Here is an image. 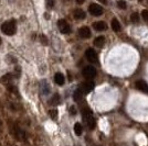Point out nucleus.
Here are the masks:
<instances>
[{"label": "nucleus", "instance_id": "7ed1b4c3", "mask_svg": "<svg viewBox=\"0 0 148 146\" xmlns=\"http://www.w3.org/2000/svg\"><path fill=\"white\" fill-rule=\"evenodd\" d=\"M82 74H83V76L86 79H92V78H94V77L96 76L97 71L95 69V67H93V66H86L82 70Z\"/></svg>", "mask_w": 148, "mask_h": 146}, {"label": "nucleus", "instance_id": "f03ea898", "mask_svg": "<svg viewBox=\"0 0 148 146\" xmlns=\"http://www.w3.org/2000/svg\"><path fill=\"white\" fill-rule=\"evenodd\" d=\"M82 117L84 119L85 123L87 124L90 130H93L95 127V119L93 117V113L89 108L82 109Z\"/></svg>", "mask_w": 148, "mask_h": 146}, {"label": "nucleus", "instance_id": "cd10ccee", "mask_svg": "<svg viewBox=\"0 0 148 146\" xmlns=\"http://www.w3.org/2000/svg\"><path fill=\"white\" fill-rule=\"evenodd\" d=\"M99 2H101V3H103V5H106V3H107V1H106V0H99Z\"/></svg>", "mask_w": 148, "mask_h": 146}, {"label": "nucleus", "instance_id": "6ab92c4d", "mask_svg": "<svg viewBox=\"0 0 148 146\" xmlns=\"http://www.w3.org/2000/svg\"><path fill=\"white\" fill-rule=\"evenodd\" d=\"M60 101H61V98H60V96H59L57 93H55V95L52 97V99L50 100L51 104H53V105H57V104H59V103H60Z\"/></svg>", "mask_w": 148, "mask_h": 146}, {"label": "nucleus", "instance_id": "b1692460", "mask_svg": "<svg viewBox=\"0 0 148 146\" xmlns=\"http://www.w3.org/2000/svg\"><path fill=\"white\" fill-rule=\"evenodd\" d=\"M40 40H41V43H42L43 45H48V39L45 37V35H43V34H41L40 36Z\"/></svg>", "mask_w": 148, "mask_h": 146}, {"label": "nucleus", "instance_id": "393cba45", "mask_svg": "<svg viewBox=\"0 0 148 146\" xmlns=\"http://www.w3.org/2000/svg\"><path fill=\"white\" fill-rule=\"evenodd\" d=\"M70 114L71 115H75V114H76V109H75L74 105H72L70 108Z\"/></svg>", "mask_w": 148, "mask_h": 146}, {"label": "nucleus", "instance_id": "bb28decb", "mask_svg": "<svg viewBox=\"0 0 148 146\" xmlns=\"http://www.w3.org/2000/svg\"><path fill=\"white\" fill-rule=\"evenodd\" d=\"M75 1L78 2V5H82V3H84V1H85V0H75Z\"/></svg>", "mask_w": 148, "mask_h": 146}, {"label": "nucleus", "instance_id": "c85d7f7f", "mask_svg": "<svg viewBox=\"0 0 148 146\" xmlns=\"http://www.w3.org/2000/svg\"><path fill=\"white\" fill-rule=\"evenodd\" d=\"M0 44H1V39H0Z\"/></svg>", "mask_w": 148, "mask_h": 146}, {"label": "nucleus", "instance_id": "412c9836", "mask_svg": "<svg viewBox=\"0 0 148 146\" xmlns=\"http://www.w3.org/2000/svg\"><path fill=\"white\" fill-rule=\"evenodd\" d=\"M49 114H50V117H51V119H52V120H57V110H55V109H53V110H50Z\"/></svg>", "mask_w": 148, "mask_h": 146}, {"label": "nucleus", "instance_id": "dca6fc26", "mask_svg": "<svg viewBox=\"0 0 148 146\" xmlns=\"http://www.w3.org/2000/svg\"><path fill=\"white\" fill-rule=\"evenodd\" d=\"M112 29H113L114 32H116V33H118L120 31V23L118 22L117 19H113L112 20Z\"/></svg>", "mask_w": 148, "mask_h": 146}, {"label": "nucleus", "instance_id": "5701e85b", "mask_svg": "<svg viewBox=\"0 0 148 146\" xmlns=\"http://www.w3.org/2000/svg\"><path fill=\"white\" fill-rule=\"evenodd\" d=\"M141 17H143L144 21L148 23V10H143V12H141Z\"/></svg>", "mask_w": 148, "mask_h": 146}, {"label": "nucleus", "instance_id": "f3484780", "mask_svg": "<svg viewBox=\"0 0 148 146\" xmlns=\"http://www.w3.org/2000/svg\"><path fill=\"white\" fill-rule=\"evenodd\" d=\"M82 97H83V91L81 90L80 88L74 91V93H73V99H74V101H80V100L82 99Z\"/></svg>", "mask_w": 148, "mask_h": 146}, {"label": "nucleus", "instance_id": "9d476101", "mask_svg": "<svg viewBox=\"0 0 148 146\" xmlns=\"http://www.w3.org/2000/svg\"><path fill=\"white\" fill-rule=\"evenodd\" d=\"M93 28L96 31H104V30L107 29V25H106L105 22H103V21H97V22L93 23Z\"/></svg>", "mask_w": 148, "mask_h": 146}, {"label": "nucleus", "instance_id": "f257e3e1", "mask_svg": "<svg viewBox=\"0 0 148 146\" xmlns=\"http://www.w3.org/2000/svg\"><path fill=\"white\" fill-rule=\"evenodd\" d=\"M1 32L3 34L9 35V36L16 34V32H17V22H16V20L12 19V20L3 22L2 25H1Z\"/></svg>", "mask_w": 148, "mask_h": 146}, {"label": "nucleus", "instance_id": "4468645a", "mask_svg": "<svg viewBox=\"0 0 148 146\" xmlns=\"http://www.w3.org/2000/svg\"><path fill=\"white\" fill-rule=\"evenodd\" d=\"M41 90H42L43 95H49L50 93V86L49 83H47V80H42L41 81Z\"/></svg>", "mask_w": 148, "mask_h": 146}, {"label": "nucleus", "instance_id": "1a4fd4ad", "mask_svg": "<svg viewBox=\"0 0 148 146\" xmlns=\"http://www.w3.org/2000/svg\"><path fill=\"white\" fill-rule=\"evenodd\" d=\"M78 35L82 39H90L92 35L91 30H90V28H87V27H82V28H80V30H78Z\"/></svg>", "mask_w": 148, "mask_h": 146}, {"label": "nucleus", "instance_id": "9b49d317", "mask_svg": "<svg viewBox=\"0 0 148 146\" xmlns=\"http://www.w3.org/2000/svg\"><path fill=\"white\" fill-rule=\"evenodd\" d=\"M73 15H74V18L76 20H83V19H85V17H86V14H85V12L82 9H75L74 12H73Z\"/></svg>", "mask_w": 148, "mask_h": 146}, {"label": "nucleus", "instance_id": "423d86ee", "mask_svg": "<svg viewBox=\"0 0 148 146\" xmlns=\"http://www.w3.org/2000/svg\"><path fill=\"white\" fill-rule=\"evenodd\" d=\"M85 56H86V58H87L89 62L94 63V64H97V63H99V56H97V53H96L93 49H86Z\"/></svg>", "mask_w": 148, "mask_h": 146}, {"label": "nucleus", "instance_id": "2eb2a0df", "mask_svg": "<svg viewBox=\"0 0 148 146\" xmlns=\"http://www.w3.org/2000/svg\"><path fill=\"white\" fill-rule=\"evenodd\" d=\"M12 79H14V75H12V74H7V75H5V76H2L0 78V83L9 85V83H10Z\"/></svg>", "mask_w": 148, "mask_h": 146}, {"label": "nucleus", "instance_id": "39448f33", "mask_svg": "<svg viewBox=\"0 0 148 146\" xmlns=\"http://www.w3.org/2000/svg\"><path fill=\"white\" fill-rule=\"evenodd\" d=\"M57 27L60 29L61 33H63V34H70L71 31H72V30H71L70 24L64 20V19H61V20L57 21Z\"/></svg>", "mask_w": 148, "mask_h": 146}, {"label": "nucleus", "instance_id": "4be33fe9", "mask_svg": "<svg viewBox=\"0 0 148 146\" xmlns=\"http://www.w3.org/2000/svg\"><path fill=\"white\" fill-rule=\"evenodd\" d=\"M117 7L120 8V9H126L127 5L124 0H118V1H117Z\"/></svg>", "mask_w": 148, "mask_h": 146}, {"label": "nucleus", "instance_id": "6e6552de", "mask_svg": "<svg viewBox=\"0 0 148 146\" xmlns=\"http://www.w3.org/2000/svg\"><path fill=\"white\" fill-rule=\"evenodd\" d=\"M93 88H94V83L93 81H85L81 85V90L83 91V93H89L90 91L93 90Z\"/></svg>", "mask_w": 148, "mask_h": 146}, {"label": "nucleus", "instance_id": "a211bd4d", "mask_svg": "<svg viewBox=\"0 0 148 146\" xmlns=\"http://www.w3.org/2000/svg\"><path fill=\"white\" fill-rule=\"evenodd\" d=\"M74 132H75V134H76L78 136L82 135L83 129H82V125L80 124V123H75V124H74Z\"/></svg>", "mask_w": 148, "mask_h": 146}, {"label": "nucleus", "instance_id": "0eeeda50", "mask_svg": "<svg viewBox=\"0 0 148 146\" xmlns=\"http://www.w3.org/2000/svg\"><path fill=\"white\" fill-rule=\"evenodd\" d=\"M135 87H136V89L148 93V83L146 81H144V80H137L135 83Z\"/></svg>", "mask_w": 148, "mask_h": 146}, {"label": "nucleus", "instance_id": "c756f323", "mask_svg": "<svg viewBox=\"0 0 148 146\" xmlns=\"http://www.w3.org/2000/svg\"><path fill=\"white\" fill-rule=\"evenodd\" d=\"M138 1H141H141H143V0H138Z\"/></svg>", "mask_w": 148, "mask_h": 146}, {"label": "nucleus", "instance_id": "aec40b11", "mask_svg": "<svg viewBox=\"0 0 148 146\" xmlns=\"http://www.w3.org/2000/svg\"><path fill=\"white\" fill-rule=\"evenodd\" d=\"M130 21L133 23H138L139 22V14L137 13V12H134V13L130 15Z\"/></svg>", "mask_w": 148, "mask_h": 146}, {"label": "nucleus", "instance_id": "20e7f679", "mask_svg": "<svg viewBox=\"0 0 148 146\" xmlns=\"http://www.w3.org/2000/svg\"><path fill=\"white\" fill-rule=\"evenodd\" d=\"M89 11L94 17H99V15H102L103 12H104L103 8L101 7L99 5H97V3H91L90 7H89Z\"/></svg>", "mask_w": 148, "mask_h": 146}, {"label": "nucleus", "instance_id": "ddd939ff", "mask_svg": "<svg viewBox=\"0 0 148 146\" xmlns=\"http://www.w3.org/2000/svg\"><path fill=\"white\" fill-rule=\"evenodd\" d=\"M105 44V37L104 36H97L95 40H94V45L96 47H103Z\"/></svg>", "mask_w": 148, "mask_h": 146}, {"label": "nucleus", "instance_id": "f8f14e48", "mask_svg": "<svg viewBox=\"0 0 148 146\" xmlns=\"http://www.w3.org/2000/svg\"><path fill=\"white\" fill-rule=\"evenodd\" d=\"M54 81H55L57 85H59V86H63L64 81H65V78H64L63 74L57 73V74L54 75Z\"/></svg>", "mask_w": 148, "mask_h": 146}, {"label": "nucleus", "instance_id": "a878e982", "mask_svg": "<svg viewBox=\"0 0 148 146\" xmlns=\"http://www.w3.org/2000/svg\"><path fill=\"white\" fill-rule=\"evenodd\" d=\"M47 6H49L50 8L53 7V0H47Z\"/></svg>", "mask_w": 148, "mask_h": 146}]
</instances>
